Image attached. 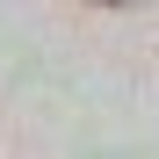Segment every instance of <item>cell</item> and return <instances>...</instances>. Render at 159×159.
Segmentation results:
<instances>
[{"label":"cell","mask_w":159,"mask_h":159,"mask_svg":"<svg viewBox=\"0 0 159 159\" xmlns=\"http://www.w3.org/2000/svg\"><path fill=\"white\" fill-rule=\"evenodd\" d=\"M94 7H138V0H94Z\"/></svg>","instance_id":"cell-1"}]
</instances>
